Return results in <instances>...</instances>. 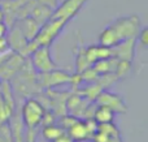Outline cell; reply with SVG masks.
<instances>
[{
    "instance_id": "obj_1",
    "label": "cell",
    "mask_w": 148,
    "mask_h": 142,
    "mask_svg": "<svg viewBox=\"0 0 148 142\" xmlns=\"http://www.w3.org/2000/svg\"><path fill=\"white\" fill-rule=\"evenodd\" d=\"M140 28V18L136 14L118 17L101 30L99 44L104 47H114L123 41L136 38Z\"/></svg>"
},
{
    "instance_id": "obj_2",
    "label": "cell",
    "mask_w": 148,
    "mask_h": 142,
    "mask_svg": "<svg viewBox=\"0 0 148 142\" xmlns=\"http://www.w3.org/2000/svg\"><path fill=\"white\" fill-rule=\"evenodd\" d=\"M44 106L34 98L26 99L22 103L20 110V116L22 120V124L26 127V138L25 142H34L35 132L39 127L42 125L44 117Z\"/></svg>"
},
{
    "instance_id": "obj_3",
    "label": "cell",
    "mask_w": 148,
    "mask_h": 142,
    "mask_svg": "<svg viewBox=\"0 0 148 142\" xmlns=\"http://www.w3.org/2000/svg\"><path fill=\"white\" fill-rule=\"evenodd\" d=\"M66 21L61 18H49L47 22L40 25L36 35L31 41L35 43L36 47L40 46H49L53 43V41L61 34V31L66 26Z\"/></svg>"
},
{
    "instance_id": "obj_4",
    "label": "cell",
    "mask_w": 148,
    "mask_h": 142,
    "mask_svg": "<svg viewBox=\"0 0 148 142\" xmlns=\"http://www.w3.org/2000/svg\"><path fill=\"white\" fill-rule=\"evenodd\" d=\"M30 63L38 73H47L57 68V64L52 60L49 46H40L34 50L30 54Z\"/></svg>"
},
{
    "instance_id": "obj_5",
    "label": "cell",
    "mask_w": 148,
    "mask_h": 142,
    "mask_svg": "<svg viewBox=\"0 0 148 142\" xmlns=\"http://www.w3.org/2000/svg\"><path fill=\"white\" fill-rule=\"evenodd\" d=\"M95 104L107 106L114 114H118V115H125L127 112V104H126L125 99L120 94L112 93V91H108V90L100 91L99 95L95 99Z\"/></svg>"
},
{
    "instance_id": "obj_6",
    "label": "cell",
    "mask_w": 148,
    "mask_h": 142,
    "mask_svg": "<svg viewBox=\"0 0 148 142\" xmlns=\"http://www.w3.org/2000/svg\"><path fill=\"white\" fill-rule=\"evenodd\" d=\"M87 1L88 0H64L53 9L51 18H61L66 22H70Z\"/></svg>"
},
{
    "instance_id": "obj_7",
    "label": "cell",
    "mask_w": 148,
    "mask_h": 142,
    "mask_svg": "<svg viewBox=\"0 0 148 142\" xmlns=\"http://www.w3.org/2000/svg\"><path fill=\"white\" fill-rule=\"evenodd\" d=\"M70 78H72L70 73L56 68L51 72L40 73L38 83L42 88H56V86H62L65 83H70Z\"/></svg>"
},
{
    "instance_id": "obj_8",
    "label": "cell",
    "mask_w": 148,
    "mask_h": 142,
    "mask_svg": "<svg viewBox=\"0 0 148 142\" xmlns=\"http://www.w3.org/2000/svg\"><path fill=\"white\" fill-rule=\"evenodd\" d=\"M136 39L131 38L127 41H123L118 43L117 46L110 47L112 48L113 57L118 60H126V61H133L134 55H135V46H136Z\"/></svg>"
},
{
    "instance_id": "obj_9",
    "label": "cell",
    "mask_w": 148,
    "mask_h": 142,
    "mask_svg": "<svg viewBox=\"0 0 148 142\" xmlns=\"http://www.w3.org/2000/svg\"><path fill=\"white\" fill-rule=\"evenodd\" d=\"M84 56H86L87 63L90 65H92L94 63L99 61V60L113 57V54L110 47H104V46H100V44H91V46L86 47Z\"/></svg>"
},
{
    "instance_id": "obj_10",
    "label": "cell",
    "mask_w": 148,
    "mask_h": 142,
    "mask_svg": "<svg viewBox=\"0 0 148 142\" xmlns=\"http://www.w3.org/2000/svg\"><path fill=\"white\" fill-rule=\"evenodd\" d=\"M7 42H8V46H9V48H12L14 52H17V54H21L22 52V50L25 48V46L27 44V39L25 38V35L22 34V31L20 30V29L17 28L16 25L12 26V29H10V31L8 30L7 33Z\"/></svg>"
},
{
    "instance_id": "obj_11",
    "label": "cell",
    "mask_w": 148,
    "mask_h": 142,
    "mask_svg": "<svg viewBox=\"0 0 148 142\" xmlns=\"http://www.w3.org/2000/svg\"><path fill=\"white\" fill-rule=\"evenodd\" d=\"M66 133L74 140V142H87L91 141L88 132H87L86 124L83 119H77L75 121L66 129Z\"/></svg>"
},
{
    "instance_id": "obj_12",
    "label": "cell",
    "mask_w": 148,
    "mask_h": 142,
    "mask_svg": "<svg viewBox=\"0 0 148 142\" xmlns=\"http://www.w3.org/2000/svg\"><path fill=\"white\" fill-rule=\"evenodd\" d=\"M13 25H16L21 31H22V34L25 35V38L27 39V41L34 39V37L36 35L39 28H40V25H39L38 22H35L31 17L18 18L17 21H14Z\"/></svg>"
},
{
    "instance_id": "obj_13",
    "label": "cell",
    "mask_w": 148,
    "mask_h": 142,
    "mask_svg": "<svg viewBox=\"0 0 148 142\" xmlns=\"http://www.w3.org/2000/svg\"><path fill=\"white\" fill-rule=\"evenodd\" d=\"M52 12H53L52 8L47 7V5H44V4H39V3H36L35 7L31 9L30 14H29L27 17H31L35 22H38L39 25H43L44 22H47V21L51 18Z\"/></svg>"
},
{
    "instance_id": "obj_14",
    "label": "cell",
    "mask_w": 148,
    "mask_h": 142,
    "mask_svg": "<svg viewBox=\"0 0 148 142\" xmlns=\"http://www.w3.org/2000/svg\"><path fill=\"white\" fill-rule=\"evenodd\" d=\"M84 50H86V46H83V43H82V37L78 35V41L75 43V55H74L75 56V73H81L86 68L91 67L86 60Z\"/></svg>"
},
{
    "instance_id": "obj_15",
    "label": "cell",
    "mask_w": 148,
    "mask_h": 142,
    "mask_svg": "<svg viewBox=\"0 0 148 142\" xmlns=\"http://www.w3.org/2000/svg\"><path fill=\"white\" fill-rule=\"evenodd\" d=\"M114 112L107 106H100L96 104L92 114V119L97 123V124H105V123H112L114 120Z\"/></svg>"
},
{
    "instance_id": "obj_16",
    "label": "cell",
    "mask_w": 148,
    "mask_h": 142,
    "mask_svg": "<svg viewBox=\"0 0 148 142\" xmlns=\"http://www.w3.org/2000/svg\"><path fill=\"white\" fill-rule=\"evenodd\" d=\"M64 132H65V130L62 129L59 124L52 123V124L43 125V128H42V137L44 138V141L52 142V141L56 140L57 137H60V136H61Z\"/></svg>"
},
{
    "instance_id": "obj_17",
    "label": "cell",
    "mask_w": 148,
    "mask_h": 142,
    "mask_svg": "<svg viewBox=\"0 0 148 142\" xmlns=\"http://www.w3.org/2000/svg\"><path fill=\"white\" fill-rule=\"evenodd\" d=\"M131 69V61H126V60H117V64L114 68V74L117 77V80L123 78L127 76V73Z\"/></svg>"
},
{
    "instance_id": "obj_18",
    "label": "cell",
    "mask_w": 148,
    "mask_h": 142,
    "mask_svg": "<svg viewBox=\"0 0 148 142\" xmlns=\"http://www.w3.org/2000/svg\"><path fill=\"white\" fill-rule=\"evenodd\" d=\"M13 114H14V111H13V110L3 101L1 97H0V125L9 123Z\"/></svg>"
},
{
    "instance_id": "obj_19",
    "label": "cell",
    "mask_w": 148,
    "mask_h": 142,
    "mask_svg": "<svg viewBox=\"0 0 148 142\" xmlns=\"http://www.w3.org/2000/svg\"><path fill=\"white\" fill-rule=\"evenodd\" d=\"M135 39L143 47H147L148 46V28H147V26H144V28H140V30H139V33H138V35H136Z\"/></svg>"
},
{
    "instance_id": "obj_20",
    "label": "cell",
    "mask_w": 148,
    "mask_h": 142,
    "mask_svg": "<svg viewBox=\"0 0 148 142\" xmlns=\"http://www.w3.org/2000/svg\"><path fill=\"white\" fill-rule=\"evenodd\" d=\"M52 142H74V140L70 137L69 134H68L66 132H64L61 136H60V137H57L56 140L52 141Z\"/></svg>"
},
{
    "instance_id": "obj_21",
    "label": "cell",
    "mask_w": 148,
    "mask_h": 142,
    "mask_svg": "<svg viewBox=\"0 0 148 142\" xmlns=\"http://www.w3.org/2000/svg\"><path fill=\"white\" fill-rule=\"evenodd\" d=\"M7 50H9V46H8L7 38H0V54H4Z\"/></svg>"
},
{
    "instance_id": "obj_22",
    "label": "cell",
    "mask_w": 148,
    "mask_h": 142,
    "mask_svg": "<svg viewBox=\"0 0 148 142\" xmlns=\"http://www.w3.org/2000/svg\"><path fill=\"white\" fill-rule=\"evenodd\" d=\"M8 30H9V28H8L7 23H5V22H0V38L7 37Z\"/></svg>"
},
{
    "instance_id": "obj_23",
    "label": "cell",
    "mask_w": 148,
    "mask_h": 142,
    "mask_svg": "<svg viewBox=\"0 0 148 142\" xmlns=\"http://www.w3.org/2000/svg\"><path fill=\"white\" fill-rule=\"evenodd\" d=\"M5 20V16H4V10H3L1 5H0V22H4Z\"/></svg>"
},
{
    "instance_id": "obj_24",
    "label": "cell",
    "mask_w": 148,
    "mask_h": 142,
    "mask_svg": "<svg viewBox=\"0 0 148 142\" xmlns=\"http://www.w3.org/2000/svg\"><path fill=\"white\" fill-rule=\"evenodd\" d=\"M0 86H1V80H0Z\"/></svg>"
},
{
    "instance_id": "obj_25",
    "label": "cell",
    "mask_w": 148,
    "mask_h": 142,
    "mask_svg": "<svg viewBox=\"0 0 148 142\" xmlns=\"http://www.w3.org/2000/svg\"><path fill=\"white\" fill-rule=\"evenodd\" d=\"M34 142H35V141H34Z\"/></svg>"
}]
</instances>
